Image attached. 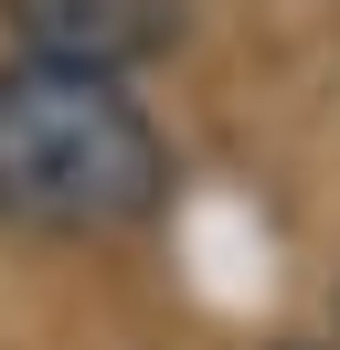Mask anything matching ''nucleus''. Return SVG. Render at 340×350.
<instances>
[{
    "mask_svg": "<svg viewBox=\"0 0 340 350\" xmlns=\"http://www.w3.org/2000/svg\"><path fill=\"white\" fill-rule=\"evenodd\" d=\"M170 202V149L127 75H75V64H0V223L21 234L96 244L127 234Z\"/></svg>",
    "mask_w": 340,
    "mask_h": 350,
    "instance_id": "obj_1",
    "label": "nucleus"
},
{
    "mask_svg": "<svg viewBox=\"0 0 340 350\" xmlns=\"http://www.w3.org/2000/svg\"><path fill=\"white\" fill-rule=\"evenodd\" d=\"M32 64H75V75H138L181 43V0H0Z\"/></svg>",
    "mask_w": 340,
    "mask_h": 350,
    "instance_id": "obj_2",
    "label": "nucleus"
},
{
    "mask_svg": "<svg viewBox=\"0 0 340 350\" xmlns=\"http://www.w3.org/2000/svg\"><path fill=\"white\" fill-rule=\"evenodd\" d=\"M287 350H298V340H287Z\"/></svg>",
    "mask_w": 340,
    "mask_h": 350,
    "instance_id": "obj_3",
    "label": "nucleus"
}]
</instances>
